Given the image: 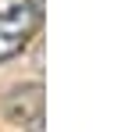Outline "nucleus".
I'll return each mask as SVG.
<instances>
[{
	"instance_id": "f257e3e1",
	"label": "nucleus",
	"mask_w": 132,
	"mask_h": 132,
	"mask_svg": "<svg viewBox=\"0 0 132 132\" xmlns=\"http://www.w3.org/2000/svg\"><path fill=\"white\" fill-rule=\"evenodd\" d=\"M46 0H0V64L22 54L43 25Z\"/></svg>"
},
{
	"instance_id": "f03ea898",
	"label": "nucleus",
	"mask_w": 132,
	"mask_h": 132,
	"mask_svg": "<svg viewBox=\"0 0 132 132\" xmlns=\"http://www.w3.org/2000/svg\"><path fill=\"white\" fill-rule=\"evenodd\" d=\"M4 118L11 121V125H32V121H39L43 118V82H25V86H14L7 96H4Z\"/></svg>"
},
{
	"instance_id": "7ed1b4c3",
	"label": "nucleus",
	"mask_w": 132,
	"mask_h": 132,
	"mask_svg": "<svg viewBox=\"0 0 132 132\" xmlns=\"http://www.w3.org/2000/svg\"><path fill=\"white\" fill-rule=\"evenodd\" d=\"M25 132H46V125H43V118H39V121H32V125H25Z\"/></svg>"
}]
</instances>
